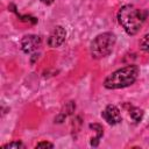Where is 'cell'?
Segmentation results:
<instances>
[{
	"mask_svg": "<svg viewBox=\"0 0 149 149\" xmlns=\"http://www.w3.org/2000/svg\"><path fill=\"white\" fill-rule=\"evenodd\" d=\"M118 20L128 35H135L146 20V13L133 5H125L118 12Z\"/></svg>",
	"mask_w": 149,
	"mask_h": 149,
	"instance_id": "cell-1",
	"label": "cell"
},
{
	"mask_svg": "<svg viewBox=\"0 0 149 149\" xmlns=\"http://www.w3.org/2000/svg\"><path fill=\"white\" fill-rule=\"evenodd\" d=\"M139 72H140V69L137 65H127L120 70H116L112 74H109L105 79L104 86L109 90L127 87L137 79Z\"/></svg>",
	"mask_w": 149,
	"mask_h": 149,
	"instance_id": "cell-2",
	"label": "cell"
},
{
	"mask_svg": "<svg viewBox=\"0 0 149 149\" xmlns=\"http://www.w3.org/2000/svg\"><path fill=\"white\" fill-rule=\"evenodd\" d=\"M116 42V37L113 33H102L98 35L92 42L90 47V52L93 58H102L108 56Z\"/></svg>",
	"mask_w": 149,
	"mask_h": 149,
	"instance_id": "cell-3",
	"label": "cell"
},
{
	"mask_svg": "<svg viewBox=\"0 0 149 149\" xmlns=\"http://www.w3.org/2000/svg\"><path fill=\"white\" fill-rule=\"evenodd\" d=\"M65 37H66L65 29L63 27H61V26H57L51 31V34H50V36L48 38V44L51 48H57V47H59V45H62L64 43Z\"/></svg>",
	"mask_w": 149,
	"mask_h": 149,
	"instance_id": "cell-4",
	"label": "cell"
},
{
	"mask_svg": "<svg viewBox=\"0 0 149 149\" xmlns=\"http://www.w3.org/2000/svg\"><path fill=\"white\" fill-rule=\"evenodd\" d=\"M40 45H41V37L37 35H27L21 41V48L26 54H30L35 51L36 49L40 48Z\"/></svg>",
	"mask_w": 149,
	"mask_h": 149,
	"instance_id": "cell-5",
	"label": "cell"
},
{
	"mask_svg": "<svg viewBox=\"0 0 149 149\" xmlns=\"http://www.w3.org/2000/svg\"><path fill=\"white\" fill-rule=\"evenodd\" d=\"M101 116L109 125H116V123H119L121 121V113H120L119 108L116 106H114V105L106 106V108L101 113Z\"/></svg>",
	"mask_w": 149,
	"mask_h": 149,
	"instance_id": "cell-6",
	"label": "cell"
},
{
	"mask_svg": "<svg viewBox=\"0 0 149 149\" xmlns=\"http://www.w3.org/2000/svg\"><path fill=\"white\" fill-rule=\"evenodd\" d=\"M90 128L93 129V130L95 132V134H97L94 137L91 139V146L97 147V146L99 144L100 139H101L102 135H104V128H102V126L99 125V123H91V125H90Z\"/></svg>",
	"mask_w": 149,
	"mask_h": 149,
	"instance_id": "cell-7",
	"label": "cell"
},
{
	"mask_svg": "<svg viewBox=\"0 0 149 149\" xmlns=\"http://www.w3.org/2000/svg\"><path fill=\"white\" fill-rule=\"evenodd\" d=\"M129 114H130V118H132L134 121L139 122V121H141V119H142V116H143V111H142L141 108L134 107V108L130 109Z\"/></svg>",
	"mask_w": 149,
	"mask_h": 149,
	"instance_id": "cell-8",
	"label": "cell"
},
{
	"mask_svg": "<svg viewBox=\"0 0 149 149\" xmlns=\"http://www.w3.org/2000/svg\"><path fill=\"white\" fill-rule=\"evenodd\" d=\"M140 48L146 51V52H149V34H146L141 41H140Z\"/></svg>",
	"mask_w": 149,
	"mask_h": 149,
	"instance_id": "cell-9",
	"label": "cell"
},
{
	"mask_svg": "<svg viewBox=\"0 0 149 149\" xmlns=\"http://www.w3.org/2000/svg\"><path fill=\"white\" fill-rule=\"evenodd\" d=\"M20 148H21V149L24 148L23 143L20 142V141H14V142H10V143L5 144V146L2 147V149H20Z\"/></svg>",
	"mask_w": 149,
	"mask_h": 149,
	"instance_id": "cell-10",
	"label": "cell"
},
{
	"mask_svg": "<svg viewBox=\"0 0 149 149\" xmlns=\"http://www.w3.org/2000/svg\"><path fill=\"white\" fill-rule=\"evenodd\" d=\"M36 148H54V144L49 142H40L36 144Z\"/></svg>",
	"mask_w": 149,
	"mask_h": 149,
	"instance_id": "cell-11",
	"label": "cell"
},
{
	"mask_svg": "<svg viewBox=\"0 0 149 149\" xmlns=\"http://www.w3.org/2000/svg\"><path fill=\"white\" fill-rule=\"evenodd\" d=\"M41 1H42L44 5H51V3H52L55 0H41Z\"/></svg>",
	"mask_w": 149,
	"mask_h": 149,
	"instance_id": "cell-12",
	"label": "cell"
}]
</instances>
